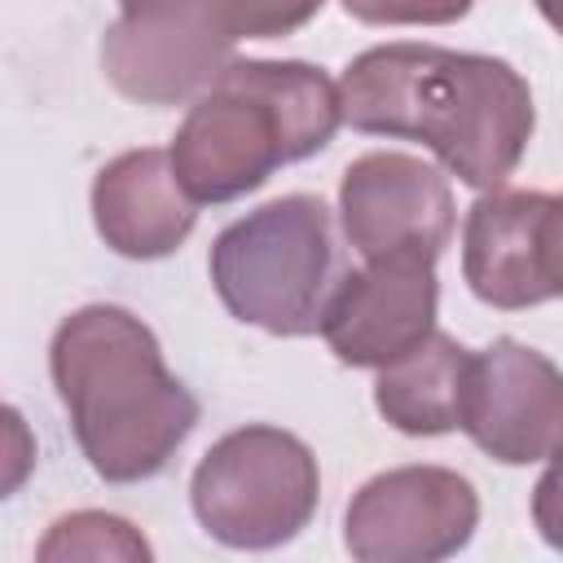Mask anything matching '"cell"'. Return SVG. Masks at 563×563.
<instances>
[{
    "label": "cell",
    "mask_w": 563,
    "mask_h": 563,
    "mask_svg": "<svg viewBox=\"0 0 563 563\" xmlns=\"http://www.w3.org/2000/svg\"><path fill=\"white\" fill-rule=\"evenodd\" d=\"M343 123L374 136L422 141L462 185L501 189L532 141L523 75L484 53L435 44L365 48L339 79Z\"/></svg>",
    "instance_id": "cell-1"
},
{
    "label": "cell",
    "mask_w": 563,
    "mask_h": 563,
    "mask_svg": "<svg viewBox=\"0 0 563 563\" xmlns=\"http://www.w3.org/2000/svg\"><path fill=\"white\" fill-rule=\"evenodd\" d=\"M53 387L88 466L110 484L158 475L198 427L194 391L167 369L141 317L114 303L70 312L48 347Z\"/></svg>",
    "instance_id": "cell-2"
},
{
    "label": "cell",
    "mask_w": 563,
    "mask_h": 563,
    "mask_svg": "<svg viewBox=\"0 0 563 563\" xmlns=\"http://www.w3.org/2000/svg\"><path fill=\"white\" fill-rule=\"evenodd\" d=\"M339 123L343 101L325 70L233 57L189 106L167 154L194 202H233L260 189L282 163L325 150Z\"/></svg>",
    "instance_id": "cell-3"
},
{
    "label": "cell",
    "mask_w": 563,
    "mask_h": 563,
    "mask_svg": "<svg viewBox=\"0 0 563 563\" xmlns=\"http://www.w3.org/2000/svg\"><path fill=\"white\" fill-rule=\"evenodd\" d=\"M347 282L334 216L312 194H286L229 224L211 246L220 303L268 334H317Z\"/></svg>",
    "instance_id": "cell-4"
},
{
    "label": "cell",
    "mask_w": 563,
    "mask_h": 563,
    "mask_svg": "<svg viewBox=\"0 0 563 563\" xmlns=\"http://www.w3.org/2000/svg\"><path fill=\"white\" fill-rule=\"evenodd\" d=\"M321 475L308 444L282 427H238L207 449L189 479L198 523L233 550H273L317 510Z\"/></svg>",
    "instance_id": "cell-5"
},
{
    "label": "cell",
    "mask_w": 563,
    "mask_h": 563,
    "mask_svg": "<svg viewBox=\"0 0 563 563\" xmlns=\"http://www.w3.org/2000/svg\"><path fill=\"white\" fill-rule=\"evenodd\" d=\"M229 48L216 0H128L101 40V70L123 97L172 106L207 92L233 62Z\"/></svg>",
    "instance_id": "cell-6"
},
{
    "label": "cell",
    "mask_w": 563,
    "mask_h": 563,
    "mask_svg": "<svg viewBox=\"0 0 563 563\" xmlns=\"http://www.w3.org/2000/svg\"><path fill=\"white\" fill-rule=\"evenodd\" d=\"M479 523L475 488L444 466L374 475L347 506V550L365 563H431L457 554Z\"/></svg>",
    "instance_id": "cell-7"
},
{
    "label": "cell",
    "mask_w": 563,
    "mask_h": 563,
    "mask_svg": "<svg viewBox=\"0 0 563 563\" xmlns=\"http://www.w3.org/2000/svg\"><path fill=\"white\" fill-rule=\"evenodd\" d=\"M457 427L506 466L554 457L563 449V369L519 339L471 352Z\"/></svg>",
    "instance_id": "cell-8"
},
{
    "label": "cell",
    "mask_w": 563,
    "mask_h": 563,
    "mask_svg": "<svg viewBox=\"0 0 563 563\" xmlns=\"http://www.w3.org/2000/svg\"><path fill=\"white\" fill-rule=\"evenodd\" d=\"M343 233L361 260H427L435 264L453 238L449 180L396 150L361 154L339 185Z\"/></svg>",
    "instance_id": "cell-9"
},
{
    "label": "cell",
    "mask_w": 563,
    "mask_h": 563,
    "mask_svg": "<svg viewBox=\"0 0 563 563\" xmlns=\"http://www.w3.org/2000/svg\"><path fill=\"white\" fill-rule=\"evenodd\" d=\"M435 303L440 286L427 260H365L339 286L321 334L343 365L383 369L435 330Z\"/></svg>",
    "instance_id": "cell-10"
},
{
    "label": "cell",
    "mask_w": 563,
    "mask_h": 563,
    "mask_svg": "<svg viewBox=\"0 0 563 563\" xmlns=\"http://www.w3.org/2000/svg\"><path fill=\"white\" fill-rule=\"evenodd\" d=\"M550 194L532 189H488L462 229V273L475 299L493 308H532L550 299L541 233Z\"/></svg>",
    "instance_id": "cell-11"
},
{
    "label": "cell",
    "mask_w": 563,
    "mask_h": 563,
    "mask_svg": "<svg viewBox=\"0 0 563 563\" xmlns=\"http://www.w3.org/2000/svg\"><path fill=\"white\" fill-rule=\"evenodd\" d=\"M92 220L110 251L158 260L189 238L198 202L185 194L167 150H128L97 172Z\"/></svg>",
    "instance_id": "cell-12"
},
{
    "label": "cell",
    "mask_w": 563,
    "mask_h": 563,
    "mask_svg": "<svg viewBox=\"0 0 563 563\" xmlns=\"http://www.w3.org/2000/svg\"><path fill=\"white\" fill-rule=\"evenodd\" d=\"M466 365L471 352L457 339L431 330L418 347L378 369L374 405L405 435H444L457 427L462 413Z\"/></svg>",
    "instance_id": "cell-13"
},
{
    "label": "cell",
    "mask_w": 563,
    "mask_h": 563,
    "mask_svg": "<svg viewBox=\"0 0 563 563\" xmlns=\"http://www.w3.org/2000/svg\"><path fill=\"white\" fill-rule=\"evenodd\" d=\"M35 554L44 563H53V559H150V545L128 519H114L101 510H79V515L57 519Z\"/></svg>",
    "instance_id": "cell-14"
},
{
    "label": "cell",
    "mask_w": 563,
    "mask_h": 563,
    "mask_svg": "<svg viewBox=\"0 0 563 563\" xmlns=\"http://www.w3.org/2000/svg\"><path fill=\"white\" fill-rule=\"evenodd\" d=\"M325 0H216V13L233 40H277L317 18Z\"/></svg>",
    "instance_id": "cell-15"
},
{
    "label": "cell",
    "mask_w": 563,
    "mask_h": 563,
    "mask_svg": "<svg viewBox=\"0 0 563 563\" xmlns=\"http://www.w3.org/2000/svg\"><path fill=\"white\" fill-rule=\"evenodd\" d=\"M475 0H343V9L374 26H444L471 13Z\"/></svg>",
    "instance_id": "cell-16"
},
{
    "label": "cell",
    "mask_w": 563,
    "mask_h": 563,
    "mask_svg": "<svg viewBox=\"0 0 563 563\" xmlns=\"http://www.w3.org/2000/svg\"><path fill=\"white\" fill-rule=\"evenodd\" d=\"M532 519H537L541 537H545L554 550H563V449L550 457L545 475H541L537 488H532Z\"/></svg>",
    "instance_id": "cell-17"
},
{
    "label": "cell",
    "mask_w": 563,
    "mask_h": 563,
    "mask_svg": "<svg viewBox=\"0 0 563 563\" xmlns=\"http://www.w3.org/2000/svg\"><path fill=\"white\" fill-rule=\"evenodd\" d=\"M541 260H545L550 299H563V194H559V198H550L545 233H541Z\"/></svg>",
    "instance_id": "cell-18"
},
{
    "label": "cell",
    "mask_w": 563,
    "mask_h": 563,
    "mask_svg": "<svg viewBox=\"0 0 563 563\" xmlns=\"http://www.w3.org/2000/svg\"><path fill=\"white\" fill-rule=\"evenodd\" d=\"M537 9H541V18L563 35V0H537Z\"/></svg>",
    "instance_id": "cell-19"
},
{
    "label": "cell",
    "mask_w": 563,
    "mask_h": 563,
    "mask_svg": "<svg viewBox=\"0 0 563 563\" xmlns=\"http://www.w3.org/2000/svg\"><path fill=\"white\" fill-rule=\"evenodd\" d=\"M123 4H128V0H123Z\"/></svg>",
    "instance_id": "cell-20"
}]
</instances>
